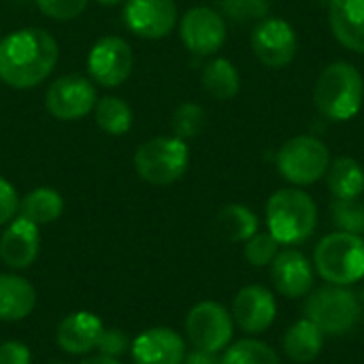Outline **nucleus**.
<instances>
[{"label": "nucleus", "instance_id": "f257e3e1", "mask_svg": "<svg viewBox=\"0 0 364 364\" xmlns=\"http://www.w3.org/2000/svg\"><path fill=\"white\" fill-rule=\"evenodd\" d=\"M58 62V43L43 28H23L0 41V81L15 90L43 83Z\"/></svg>", "mask_w": 364, "mask_h": 364}, {"label": "nucleus", "instance_id": "f03ea898", "mask_svg": "<svg viewBox=\"0 0 364 364\" xmlns=\"http://www.w3.org/2000/svg\"><path fill=\"white\" fill-rule=\"evenodd\" d=\"M363 100V75L354 64L333 62L320 73L314 87V105L324 117L333 122H348L358 115Z\"/></svg>", "mask_w": 364, "mask_h": 364}, {"label": "nucleus", "instance_id": "7ed1b4c3", "mask_svg": "<svg viewBox=\"0 0 364 364\" xmlns=\"http://www.w3.org/2000/svg\"><path fill=\"white\" fill-rule=\"evenodd\" d=\"M267 226L279 243H303L318 226V207L307 192L282 188L267 203Z\"/></svg>", "mask_w": 364, "mask_h": 364}, {"label": "nucleus", "instance_id": "20e7f679", "mask_svg": "<svg viewBox=\"0 0 364 364\" xmlns=\"http://www.w3.org/2000/svg\"><path fill=\"white\" fill-rule=\"evenodd\" d=\"M322 279L333 286H350L364 277V239L352 232L326 235L314 254Z\"/></svg>", "mask_w": 364, "mask_h": 364}, {"label": "nucleus", "instance_id": "39448f33", "mask_svg": "<svg viewBox=\"0 0 364 364\" xmlns=\"http://www.w3.org/2000/svg\"><path fill=\"white\" fill-rule=\"evenodd\" d=\"M190 164L188 143L177 136H156L145 141L134 154L141 179L154 186H171L183 177Z\"/></svg>", "mask_w": 364, "mask_h": 364}, {"label": "nucleus", "instance_id": "423d86ee", "mask_svg": "<svg viewBox=\"0 0 364 364\" xmlns=\"http://www.w3.org/2000/svg\"><path fill=\"white\" fill-rule=\"evenodd\" d=\"M331 166L328 147L311 136L301 134L286 141L277 154V168L282 177L294 186H311L326 175Z\"/></svg>", "mask_w": 364, "mask_h": 364}, {"label": "nucleus", "instance_id": "0eeeda50", "mask_svg": "<svg viewBox=\"0 0 364 364\" xmlns=\"http://www.w3.org/2000/svg\"><path fill=\"white\" fill-rule=\"evenodd\" d=\"M305 314L324 335H346L360 320L363 307L354 292L343 286H331L309 296Z\"/></svg>", "mask_w": 364, "mask_h": 364}, {"label": "nucleus", "instance_id": "6e6552de", "mask_svg": "<svg viewBox=\"0 0 364 364\" xmlns=\"http://www.w3.org/2000/svg\"><path fill=\"white\" fill-rule=\"evenodd\" d=\"M232 331V316L213 301H203L194 305L186 318V335L194 350L218 354L230 346Z\"/></svg>", "mask_w": 364, "mask_h": 364}, {"label": "nucleus", "instance_id": "1a4fd4ad", "mask_svg": "<svg viewBox=\"0 0 364 364\" xmlns=\"http://www.w3.org/2000/svg\"><path fill=\"white\" fill-rule=\"evenodd\" d=\"M254 55L269 68L288 66L299 51L294 28L282 17H264L252 32Z\"/></svg>", "mask_w": 364, "mask_h": 364}, {"label": "nucleus", "instance_id": "9d476101", "mask_svg": "<svg viewBox=\"0 0 364 364\" xmlns=\"http://www.w3.org/2000/svg\"><path fill=\"white\" fill-rule=\"evenodd\" d=\"M96 87L81 75H64L55 79L45 94L47 111L60 122L85 117L96 107Z\"/></svg>", "mask_w": 364, "mask_h": 364}, {"label": "nucleus", "instance_id": "9b49d317", "mask_svg": "<svg viewBox=\"0 0 364 364\" xmlns=\"http://www.w3.org/2000/svg\"><path fill=\"white\" fill-rule=\"evenodd\" d=\"M134 66L132 47L119 36H102L94 43L87 55V70L102 87H117L124 83Z\"/></svg>", "mask_w": 364, "mask_h": 364}, {"label": "nucleus", "instance_id": "f8f14e48", "mask_svg": "<svg viewBox=\"0 0 364 364\" xmlns=\"http://www.w3.org/2000/svg\"><path fill=\"white\" fill-rule=\"evenodd\" d=\"M179 36L192 53L211 55L226 41V21L211 6H194L181 17Z\"/></svg>", "mask_w": 364, "mask_h": 364}, {"label": "nucleus", "instance_id": "ddd939ff", "mask_svg": "<svg viewBox=\"0 0 364 364\" xmlns=\"http://www.w3.org/2000/svg\"><path fill=\"white\" fill-rule=\"evenodd\" d=\"M124 21L141 38H164L177 23L175 0H126Z\"/></svg>", "mask_w": 364, "mask_h": 364}, {"label": "nucleus", "instance_id": "4468645a", "mask_svg": "<svg viewBox=\"0 0 364 364\" xmlns=\"http://www.w3.org/2000/svg\"><path fill=\"white\" fill-rule=\"evenodd\" d=\"M186 354L183 337L166 326L147 328L130 343L134 364H183Z\"/></svg>", "mask_w": 364, "mask_h": 364}, {"label": "nucleus", "instance_id": "2eb2a0df", "mask_svg": "<svg viewBox=\"0 0 364 364\" xmlns=\"http://www.w3.org/2000/svg\"><path fill=\"white\" fill-rule=\"evenodd\" d=\"M41 232L38 226L26 218H13L0 237V260L13 269L23 271L38 258Z\"/></svg>", "mask_w": 364, "mask_h": 364}, {"label": "nucleus", "instance_id": "dca6fc26", "mask_svg": "<svg viewBox=\"0 0 364 364\" xmlns=\"http://www.w3.org/2000/svg\"><path fill=\"white\" fill-rule=\"evenodd\" d=\"M277 316L273 294L262 286H245L232 301V320L243 333H264Z\"/></svg>", "mask_w": 364, "mask_h": 364}, {"label": "nucleus", "instance_id": "f3484780", "mask_svg": "<svg viewBox=\"0 0 364 364\" xmlns=\"http://www.w3.org/2000/svg\"><path fill=\"white\" fill-rule=\"evenodd\" d=\"M271 279L279 294L288 299L305 296L314 286V267L305 254L296 250H286L271 262Z\"/></svg>", "mask_w": 364, "mask_h": 364}, {"label": "nucleus", "instance_id": "a211bd4d", "mask_svg": "<svg viewBox=\"0 0 364 364\" xmlns=\"http://www.w3.org/2000/svg\"><path fill=\"white\" fill-rule=\"evenodd\" d=\"M105 331L102 320L92 311H73L68 314L55 331V341L60 350L73 356L90 354L96 350L98 339Z\"/></svg>", "mask_w": 364, "mask_h": 364}, {"label": "nucleus", "instance_id": "6ab92c4d", "mask_svg": "<svg viewBox=\"0 0 364 364\" xmlns=\"http://www.w3.org/2000/svg\"><path fill=\"white\" fill-rule=\"evenodd\" d=\"M328 21L343 47L364 53V0H331Z\"/></svg>", "mask_w": 364, "mask_h": 364}, {"label": "nucleus", "instance_id": "aec40b11", "mask_svg": "<svg viewBox=\"0 0 364 364\" xmlns=\"http://www.w3.org/2000/svg\"><path fill=\"white\" fill-rule=\"evenodd\" d=\"M36 307L34 286L15 273L0 275V320L19 322L26 320Z\"/></svg>", "mask_w": 364, "mask_h": 364}, {"label": "nucleus", "instance_id": "412c9836", "mask_svg": "<svg viewBox=\"0 0 364 364\" xmlns=\"http://www.w3.org/2000/svg\"><path fill=\"white\" fill-rule=\"evenodd\" d=\"M324 348V333L309 320H299L292 324L284 337V350L290 360L301 364L314 363Z\"/></svg>", "mask_w": 364, "mask_h": 364}, {"label": "nucleus", "instance_id": "4be33fe9", "mask_svg": "<svg viewBox=\"0 0 364 364\" xmlns=\"http://www.w3.org/2000/svg\"><path fill=\"white\" fill-rule=\"evenodd\" d=\"M326 183L337 200H354L364 192V168L354 158L341 156L328 166Z\"/></svg>", "mask_w": 364, "mask_h": 364}, {"label": "nucleus", "instance_id": "5701e85b", "mask_svg": "<svg viewBox=\"0 0 364 364\" xmlns=\"http://www.w3.org/2000/svg\"><path fill=\"white\" fill-rule=\"evenodd\" d=\"M21 218L34 222L36 226L55 222L64 211V198L53 188H36L19 200Z\"/></svg>", "mask_w": 364, "mask_h": 364}, {"label": "nucleus", "instance_id": "b1692460", "mask_svg": "<svg viewBox=\"0 0 364 364\" xmlns=\"http://www.w3.org/2000/svg\"><path fill=\"white\" fill-rule=\"evenodd\" d=\"M203 87L207 94H211L215 100H230L237 96L241 87V77L235 68V64L226 58L211 60L203 70Z\"/></svg>", "mask_w": 364, "mask_h": 364}, {"label": "nucleus", "instance_id": "393cba45", "mask_svg": "<svg viewBox=\"0 0 364 364\" xmlns=\"http://www.w3.org/2000/svg\"><path fill=\"white\" fill-rule=\"evenodd\" d=\"M218 228L228 241H247L258 232V218L243 205H226L218 213Z\"/></svg>", "mask_w": 364, "mask_h": 364}, {"label": "nucleus", "instance_id": "a878e982", "mask_svg": "<svg viewBox=\"0 0 364 364\" xmlns=\"http://www.w3.org/2000/svg\"><path fill=\"white\" fill-rule=\"evenodd\" d=\"M96 113V126L113 136H122L132 128V109L126 100L117 96H105L96 100L94 107Z\"/></svg>", "mask_w": 364, "mask_h": 364}, {"label": "nucleus", "instance_id": "bb28decb", "mask_svg": "<svg viewBox=\"0 0 364 364\" xmlns=\"http://www.w3.org/2000/svg\"><path fill=\"white\" fill-rule=\"evenodd\" d=\"M222 364H282L273 348L256 339H243L226 348Z\"/></svg>", "mask_w": 364, "mask_h": 364}, {"label": "nucleus", "instance_id": "cd10ccee", "mask_svg": "<svg viewBox=\"0 0 364 364\" xmlns=\"http://www.w3.org/2000/svg\"><path fill=\"white\" fill-rule=\"evenodd\" d=\"M205 119H207V115L200 105L183 102L175 109V113L171 117L173 134L181 141H190L200 134V130L205 128Z\"/></svg>", "mask_w": 364, "mask_h": 364}, {"label": "nucleus", "instance_id": "c85d7f7f", "mask_svg": "<svg viewBox=\"0 0 364 364\" xmlns=\"http://www.w3.org/2000/svg\"><path fill=\"white\" fill-rule=\"evenodd\" d=\"M243 254L252 267H256V269L269 267L275 260V256L279 254V241L271 232H256L252 239L245 241Z\"/></svg>", "mask_w": 364, "mask_h": 364}, {"label": "nucleus", "instance_id": "c756f323", "mask_svg": "<svg viewBox=\"0 0 364 364\" xmlns=\"http://www.w3.org/2000/svg\"><path fill=\"white\" fill-rule=\"evenodd\" d=\"M331 213H333L335 224L343 232H352V235H363L364 232V203H360L358 198L335 200L331 207Z\"/></svg>", "mask_w": 364, "mask_h": 364}, {"label": "nucleus", "instance_id": "7c9ffc66", "mask_svg": "<svg viewBox=\"0 0 364 364\" xmlns=\"http://www.w3.org/2000/svg\"><path fill=\"white\" fill-rule=\"evenodd\" d=\"M226 15H230L235 21H247V19H264L269 17V0H220Z\"/></svg>", "mask_w": 364, "mask_h": 364}, {"label": "nucleus", "instance_id": "2f4dec72", "mask_svg": "<svg viewBox=\"0 0 364 364\" xmlns=\"http://www.w3.org/2000/svg\"><path fill=\"white\" fill-rule=\"evenodd\" d=\"M34 2L47 17H51L55 21L75 19L87 6V0H34Z\"/></svg>", "mask_w": 364, "mask_h": 364}, {"label": "nucleus", "instance_id": "473e14b6", "mask_svg": "<svg viewBox=\"0 0 364 364\" xmlns=\"http://www.w3.org/2000/svg\"><path fill=\"white\" fill-rule=\"evenodd\" d=\"M98 354H105V356H113V358H119L122 354H126L130 350V341L126 337L124 331H117V328H105L100 339H98V346H96Z\"/></svg>", "mask_w": 364, "mask_h": 364}, {"label": "nucleus", "instance_id": "72a5a7b5", "mask_svg": "<svg viewBox=\"0 0 364 364\" xmlns=\"http://www.w3.org/2000/svg\"><path fill=\"white\" fill-rule=\"evenodd\" d=\"M19 211V196L15 192V188L0 177V226L9 224Z\"/></svg>", "mask_w": 364, "mask_h": 364}, {"label": "nucleus", "instance_id": "f704fd0d", "mask_svg": "<svg viewBox=\"0 0 364 364\" xmlns=\"http://www.w3.org/2000/svg\"><path fill=\"white\" fill-rule=\"evenodd\" d=\"M32 352L21 341H4L0 343V364H30Z\"/></svg>", "mask_w": 364, "mask_h": 364}, {"label": "nucleus", "instance_id": "c9c22d12", "mask_svg": "<svg viewBox=\"0 0 364 364\" xmlns=\"http://www.w3.org/2000/svg\"><path fill=\"white\" fill-rule=\"evenodd\" d=\"M183 364H222V360L218 358V354H211L205 350H194V352L186 354Z\"/></svg>", "mask_w": 364, "mask_h": 364}, {"label": "nucleus", "instance_id": "e433bc0d", "mask_svg": "<svg viewBox=\"0 0 364 364\" xmlns=\"http://www.w3.org/2000/svg\"><path fill=\"white\" fill-rule=\"evenodd\" d=\"M79 364H122V363H119V358H113V356L94 354V356H87L85 360H81Z\"/></svg>", "mask_w": 364, "mask_h": 364}, {"label": "nucleus", "instance_id": "4c0bfd02", "mask_svg": "<svg viewBox=\"0 0 364 364\" xmlns=\"http://www.w3.org/2000/svg\"><path fill=\"white\" fill-rule=\"evenodd\" d=\"M100 4H105V6H113V4H119L122 0H98Z\"/></svg>", "mask_w": 364, "mask_h": 364}, {"label": "nucleus", "instance_id": "58836bf2", "mask_svg": "<svg viewBox=\"0 0 364 364\" xmlns=\"http://www.w3.org/2000/svg\"><path fill=\"white\" fill-rule=\"evenodd\" d=\"M55 364H64V363H55Z\"/></svg>", "mask_w": 364, "mask_h": 364}, {"label": "nucleus", "instance_id": "ea45409f", "mask_svg": "<svg viewBox=\"0 0 364 364\" xmlns=\"http://www.w3.org/2000/svg\"><path fill=\"white\" fill-rule=\"evenodd\" d=\"M363 296H364V292H363Z\"/></svg>", "mask_w": 364, "mask_h": 364}]
</instances>
